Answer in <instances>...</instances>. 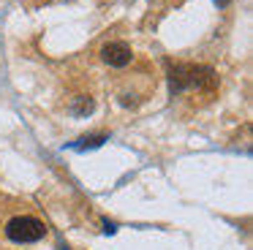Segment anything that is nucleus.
<instances>
[{
	"mask_svg": "<svg viewBox=\"0 0 253 250\" xmlns=\"http://www.w3.org/2000/svg\"><path fill=\"white\" fill-rule=\"evenodd\" d=\"M215 3H218V5H220V8H226V5H229V3H231V0H215Z\"/></svg>",
	"mask_w": 253,
	"mask_h": 250,
	"instance_id": "5",
	"label": "nucleus"
},
{
	"mask_svg": "<svg viewBox=\"0 0 253 250\" xmlns=\"http://www.w3.org/2000/svg\"><path fill=\"white\" fill-rule=\"evenodd\" d=\"M101 57H104V63H109L112 68H126V65L131 63L133 52L126 41H109L101 49Z\"/></svg>",
	"mask_w": 253,
	"mask_h": 250,
	"instance_id": "2",
	"label": "nucleus"
},
{
	"mask_svg": "<svg viewBox=\"0 0 253 250\" xmlns=\"http://www.w3.org/2000/svg\"><path fill=\"white\" fill-rule=\"evenodd\" d=\"M6 234H8V239H14V242L28 245V242H39V239H44L46 226L39 220V217L19 215V217H14V220H8Z\"/></svg>",
	"mask_w": 253,
	"mask_h": 250,
	"instance_id": "1",
	"label": "nucleus"
},
{
	"mask_svg": "<svg viewBox=\"0 0 253 250\" xmlns=\"http://www.w3.org/2000/svg\"><path fill=\"white\" fill-rule=\"evenodd\" d=\"M104 141H106V136H104V133H98V136H84V139H79L77 150H87V147H101Z\"/></svg>",
	"mask_w": 253,
	"mask_h": 250,
	"instance_id": "4",
	"label": "nucleus"
},
{
	"mask_svg": "<svg viewBox=\"0 0 253 250\" xmlns=\"http://www.w3.org/2000/svg\"><path fill=\"white\" fill-rule=\"evenodd\" d=\"M74 114H79V117H84V114H90L95 109V101L90 95H82V98H77V101H74Z\"/></svg>",
	"mask_w": 253,
	"mask_h": 250,
	"instance_id": "3",
	"label": "nucleus"
}]
</instances>
